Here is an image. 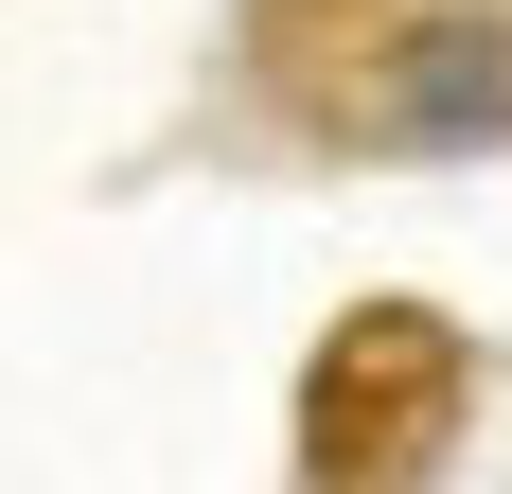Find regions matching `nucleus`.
I'll list each match as a JSON object with an SVG mask.
<instances>
[{"mask_svg":"<svg viewBox=\"0 0 512 494\" xmlns=\"http://www.w3.org/2000/svg\"><path fill=\"white\" fill-rule=\"evenodd\" d=\"M248 71L318 142H495L512 124V18L495 0H265Z\"/></svg>","mask_w":512,"mask_h":494,"instance_id":"obj_1","label":"nucleus"},{"mask_svg":"<svg viewBox=\"0 0 512 494\" xmlns=\"http://www.w3.org/2000/svg\"><path fill=\"white\" fill-rule=\"evenodd\" d=\"M460 336L424 318V300H371V318H336V353H318L301 389V477L318 494H407L424 459H442V424H460Z\"/></svg>","mask_w":512,"mask_h":494,"instance_id":"obj_2","label":"nucleus"}]
</instances>
